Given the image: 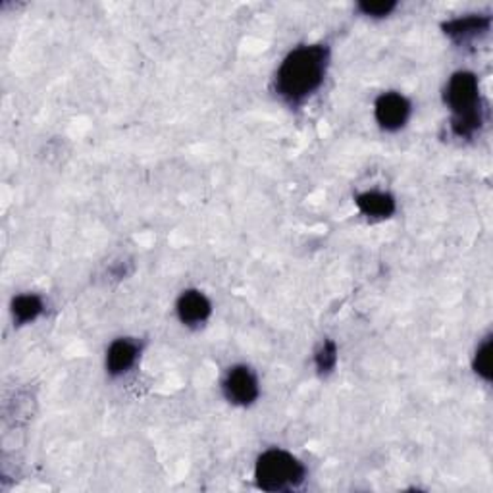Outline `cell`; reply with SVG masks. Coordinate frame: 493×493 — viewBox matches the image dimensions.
Masks as SVG:
<instances>
[{"label": "cell", "mask_w": 493, "mask_h": 493, "mask_svg": "<svg viewBox=\"0 0 493 493\" xmlns=\"http://www.w3.org/2000/svg\"><path fill=\"white\" fill-rule=\"evenodd\" d=\"M176 311H178V318L183 326L199 328L211 318L212 304L205 293L197 292V289H187V292H183L180 295Z\"/></svg>", "instance_id": "obj_6"}, {"label": "cell", "mask_w": 493, "mask_h": 493, "mask_svg": "<svg viewBox=\"0 0 493 493\" xmlns=\"http://www.w3.org/2000/svg\"><path fill=\"white\" fill-rule=\"evenodd\" d=\"M472 368L482 380L491 382V376H493L491 374V337H486L482 345H478V349H476Z\"/></svg>", "instance_id": "obj_11"}, {"label": "cell", "mask_w": 493, "mask_h": 493, "mask_svg": "<svg viewBox=\"0 0 493 493\" xmlns=\"http://www.w3.org/2000/svg\"><path fill=\"white\" fill-rule=\"evenodd\" d=\"M304 478L307 468L297 457L283 449H268L254 465V482L262 491H292L297 489Z\"/></svg>", "instance_id": "obj_3"}, {"label": "cell", "mask_w": 493, "mask_h": 493, "mask_svg": "<svg viewBox=\"0 0 493 493\" xmlns=\"http://www.w3.org/2000/svg\"><path fill=\"white\" fill-rule=\"evenodd\" d=\"M141 345L129 337H120L110 344L107 351V372L112 378L124 376L138 363Z\"/></svg>", "instance_id": "obj_7"}, {"label": "cell", "mask_w": 493, "mask_h": 493, "mask_svg": "<svg viewBox=\"0 0 493 493\" xmlns=\"http://www.w3.org/2000/svg\"><path fill=\"white\" fill-rule=\"evenodd\" d=\"M330 48L326 45H303L289 53L276 74V93L289 105H299L314 95L326 79Z\"/></svg>", "instance_id": "obj_1"}, {"label": "cell", "mask_w": 493, "mask_h": 493, "mask_svg": "<svg viewBox=\"0 0 493 493\" xmlns=\"http://www.w3.org/2000/svg\"><path fill=\"white\" fill-rule=\"evenodd\" d=\"M446 105L453 114L451 131L458 139H468L482 128L480 83L472 72H457L449 77L444 93Z\"/></svg>", "instance_id": "obj_2"}, {"label": "cell", "mask_w": 493, "mask_h": 493, "mask_svg": "<svg viewBox=\"0 0 493 493\" xmlns=\"http://www.w3.org/2000/svg\"><path fill=\"white\" fill-rule=\"evenodd\" d=\"M374 118L382 129L385 131H399L405 128L411 118V103L401 93L389 91L376 98L374 105Z\"/></svg>", "instance_id": "obj_5"}, {"label": "cell", "mask_w": 493, "mask_h": 493, "mask_svg": "<svg viewBox=\"0 0 493 493\" xmlns=\"http://www.w3.org/2000/svg\"><path fill=\"white\" fill-rule=\"evenodd\" d=\"M335 365H337V347L332 339H326L314 354V366L318 374H330L335 368Z\"/></svg>", "instance_id": "obj_12"}, {"label": "cell", "mask_w": 493, "mask_h": 493, "mask_svg": "<svg viewBox=\"0 0 493 493\" xmlns=\"http://www.w3.org/2000/svg\"><path fill=\"white\" fill-rule=\"evenodd\" d=\"M222 391L226 399L237 406H249L261 395L259 380L249 366H233L228 370L222 382Z\"/></svg>", "instance_id": "obj_4"}, {"label": "cell", "mask_w": 493, "mask_h": 493, "mask_svg": "<svg viewBox=\"0 0 493 493\" xmlns=\"http://www.w3.org/2000/svg\"><path fill=\"white\" fill-rule=\"evenodd\" d=\"M397 8V3H394V0H382V3H361L359 5V10L365 14V15H370V18H385V15H389L391 12H394Z\"/></svg>", "instance_id": "obj_13"}, {"label": "cell", "mask_w": 493, "mask_h": 493, "mask_svg": "<svg viewBox=\"0 0 493 493\" xmlns=\"http://www.w3.org/2000/svg\"><path fill=\"white\" fill-rule=\"evenodd\" d=\"M359 211L370 220H385L395 214L397 202L394 195L382 191H365L354 199Z\"/></svg>", "instance_id": "obj_9"}, {"label": "cell", "mask_w": 493, "mask_h": 493, "mask_svg": "<svg viewBox=\"0 0 493 493\" xmlns=\"http://www.w3.org/2000/svg\"><path fill=\"white\" fill-rule=\"evenodd\" d=\"M491 18L489 15H463V18H455L451 22L444 24L446 36H449L457 43H467L470 39H476L478 36H484V33L489 31Z\"/></svg>", "instance_id": "obj_8"}, {"label": "cell", "mask_w": 493, "mask_h": 493, "mask_svg": "<svg viewBox=\"0 0 493 493\" xmlns=\"http://www.w3.org/2000/svg\"><path fill=\"white\" fill-rule=\"evenodd\" d=\"M45 311V304L41 301V297L37 295H18L12 301V316L15 324H31V322H36Z\"/></svg>", "instance_id": "obj_10"}]
</instances>
